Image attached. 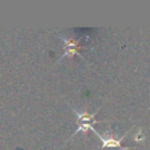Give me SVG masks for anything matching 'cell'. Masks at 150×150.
I'll return each mask as SVG.
<instances>
[{
  "label": "cell",
  "instance_id": "1",
  "mask_svg": "<svg viewBox=\"0 0 150 150\" xmlns=\"http://www.w3.org/2000/svg\"><path fill=\"white\" fill-rule=\"evenodd\" d=\"M100 109H101V108H98L95 112H91V114H89V112L87 111V109H84L83 111H79V110H76V109H73L74 114L76 115V117H77V120H79V127H77V129L74 131V134L70 136V139H71L75 135H77V134H80V132H82V134L87 137L88 130H91V131L95 130V129H94V124L102 122V121H96V120H94Z\"/></svg>",
  "mask_w": 150,
  "mask_h": 150
},
{
  "label": "cell",
  "instance_id": "2",
  "mask_svg": "<svg viewBox=\"0 0 150 150\" xmlns=\"http://www.w3.org/2000/svg\"><path fill=\"white\" fill-rule=\"evenodd\" d=\"M97 137H98V139H100V142H101V148L102 149H108V148H111V149H120V150H131V149H134V146H123L122 145V141L125 138V136L128 135V132L129 131H127L123 136H120V137H116V136H114V135H111V134H109V135H107V136H103L102 134H100L98 131H96V130H94L93 131Z\"/></svg>",
  "mask_w": 150,
  "mask_h": 150
},
{
  "label": "cell",
  "instance_id": "3",
  "mask_svg": "<svg viewBox=\"0 0 150 150\" xmlns=\"http://www.w3.org/2000/svg\"><path fill=\"white\" fill-rule=\"evenodd\" d=\"M61 39L63 41V49H64V53H63V56L62 57L67 56V57H69L71 60L75 55H77L82 60H84V57L79 52L80 48H81V45L80 43H81V40L82 39H79V40H75V39H66V38H61Z\"/></svg>",
  "mask_w": 150,
  "mask_h": 150
},
{
  "label": "cell",
  "instance_id": "4",
  "mask_svg": "<svg viewBox=\"0 0 150 150\" xmlns=\"http://www.w3.org/2000/svg\"><path fill=\"white\" fill-rule=\"evenodd\" d=\"M104 150H108V149H104ZM111 150H120V149H111Z\"/></svg>",
  "mask_w": 150,
  "mask_h": 150
}]
</instances>
